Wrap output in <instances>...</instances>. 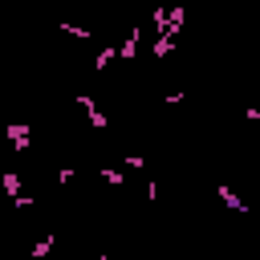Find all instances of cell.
<instances>
[{
	"label": "cell",
	"mask_w": 260,
	"mask_h": 260,
	"mask_svg": "<svg viewBox=\"0 0 260 260\" xmlns=\"http://www.w3.org/2000/svg\"><path fill=\"white\" fill-rule=\"evenodd\" d=\"M244 114H248V118H252V122H260V106H248V110H244Z\"/></svg>",
	"instance_id": "5bb4252c"
},
{
	"label": "cell",
	"mask_w": 260,
	"mask_h": 260,
	"mask_svg": "<svg viewBox=\"0 0 260 260\" xmlns=\"http://www.w3.org/2000/svg\"><path fill=\"white\" fill-rule=\"evenodd\" d=\"M215 195H219V199H223V203H228L232 211H240V215H248V203H244V199H240L236 191H228V183H219V187H215Z\"/></svg>",
	"instance_id": "5b68a950"
},
{
	"label": "cell",
	"mask_w": 260,
	"mask_h": 260,
	"mask_svg": "<svg viewBox=\"0 0 260 260\" xmlns=\"http://www.w3.org/2000/svg\"><path fill=\"white\" fill-rule=\"evenodd\" d=\"M73 102L85 110V118H89V126H93V130H106V126H110V118L98 110V102H93V98H85V93H81V98H73Z\"/></svg>",
	"instance_id": "3957f363"
},
{
	"label": "cell",
	"mask_w": 260,
	"mask_h": 260,
	"mask_svg": "<svg viewBox=\"0 0 260 260\" xmlns=\"http://www.w3.org/2000/svg\"><path fill=\"white\" fill-rule=\"evenodd\" d=\"M0 183H4L8 199L16 203V211H28V207H32V195H24V191H20V179H16V171H8V167H4V171H0Z\"/></svg>",
	"instance_id": "6da1fadb"
},
{
	"label": "cell",
	"mask_w": 260,
	"mask_h": 260,
	"mask_svg": "<svg viewBox=\"0 0 260 260\" xmlns=\"http://www.w3.org/2000/svg\"><path fill=\"white\" fill-rule=\"evenodd\" d=\"M73 175H77L73 167H61V171H57V179H61V183H73Z\"/></svg>",
	"instance_id": "4fadbf2b"
},
{
	"label": "cell",
	"mask_w": 260,
	"mask_h": 260,
	"mask_svg": "<svg viewBox=\"0 0 260 260\" xmlns=\"http://www.w3.org/2000/svg\"><path fill=\"white\" fill-rule=\"evenodd\" d=\"M53 244H57V236L49 232V236H41L37 244H32V260H49V252H53Z\"/></svg>",
	"instance_id": "52a82bcc"
},
{
	"label": "cell",
	"mask_w": 260,
	"mask_h": 260,
	"mask_svg": "<svg viewBox=\"0 0 260 260\" xmlns=\"http://www.w3.org/2000/svg\"><path fill=\"white\" fill-rule=\"evenodd\" d=\"M4 134H8L12 150H20V154L32 146V126H28V122H8V126H4Z\"/></svg>",
	"instance_id": "7a4b0ae2"
},
{
	"label": "cell",
	"mask_w": 260,
	"mask_h": 260,
	"mask_svg": "<svg viewBox=\"0 0 260 260\" xmlns=\"http://www.w3.org/2000/svg\"><path fill=\"white\" fill-rule=\"evenodd\" d=\"M110 61H118V45H106V49L98 53V61H93V65H98V69H106Z\"/></svg>",
	"instance_id": "8fae6325"
},
{
	"label": "cell",
	"mask_w": 260,
	"mask_h": 260,
	"mask_svg": "<svg viewBox=\"0 0 260 260\" xmlns=\"http://www.w3.org/2000/svg\"><path fill=\"white\" fill-rule=\"evenodd\" d=\"M142 167H146L142 154H126V171H142Z\"/></svg>",
	"instance_id": "7c38bea8"
},
{
	"label": "cell",
	"mask_w": 260,
	"mask_h": 260,
	"mask_svg": "<svg viewBox=\"0 0 260 260\" xmlns=\"http://www.w3.org/2000/svg\"><path fill=\"white\" fill-rule=\"evenodd\" d=\"M61 32L73 37V41H89V37H93L89 28H81V24H73V20H61Z\"/></svg>",
	"instance_id": "ba28073f"
},
{
	"label": "cell",
	"mask_w": 260,
	"mask_h": 260,
	"mask_svg": "<svg viewBox=\"0 0 260 260\" xmlns=\"http://www.w3.org/2000/svg\"><path fill=\"white\" fill-rule=\"evenodd\" d=\"M98 260H106V256H98Z\"/></svg>",
	"instance_id": "2e32d148"
},
{
	"label": "cell",
	"mask_w": 260,
	"mask_h": 260,
	"mask_svg": "<svg viewBox=\"0 0 260 260\" xmlns=\"http://www.w3.org/2000/svg\"><path fill=\"white\" fill-rule=\"evenodd\" d=\"M167 53H175V37H167V32H162V37L154 41V57H167Z\"/></svg>",
	"instance_id": "30bf717a"
},
{
	"label": "cell",
	"mask_w": 260,
	"mask_h": 260,
	"mask_svg": "<svg viewBox=\"0 0 260 260\" xmlns=\"http://www.w3.org/2000/svg\"><path fill=\"white\" fill-rule=\"evenodd\" d=\"M138 41H142V28H130V37H126V41L118 45V57H122L126 65H130V61L138 57Z\"/></svg>",
	"instance_id": "277c9868"
},
{
	"label": "cell",
	"mask_w": 260,
	"mask_h": 260,
	"mask_svg": "<svg viewBox=\"0 0 260 260\" xmlns=\"http://www.w3.org/2000/svg\"><path fill=\"white\" fill-rule=\"evenodd\" d=\"M98 175H102V179H106L110 187H122V179H126V175H122L118 167H98Z\"/></svg>",
	"instance_id": "9c48e42d"
},
{
	"label": "cell",
	"mask_w": 260,
	"mask_h": 260,
	"mask_svg": "<svg viewBox=\"0 0 260 260\" xmlns=\"http://www.w3.org/2000/svg\"><path fill=\"white\" fill-rule=\"evenodd\" d=\"M158 4H167V0H158Z\"/></svg>",
	"instance_id": "9a60e30c"
},
{
	"label": "cell",
	"mask_w": 260,
	"mask_h": 260,
	"mask_svg": "<svg viewBox=\"0 0 260 260\" xmlns=\"http://www.w3.org/2000/svg\"><path fill=\"white\" fill-rule=\"evenodd\" d=\"M183 20H187V8H183V4H175V8H171V20H167V28H162V32H167V37H179Z\"/></svg>",
	"instance_id": "8992f818"
}]
</instances>
